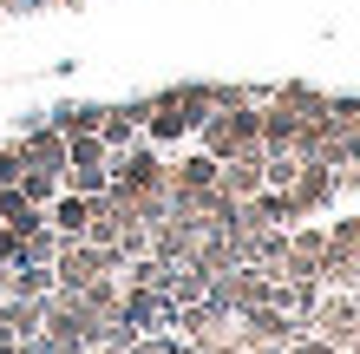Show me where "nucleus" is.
Segmentation results:
<instances>
[{
  "label": "nucleus",
  "instance_id": "0eeeda50",
  "mask_svg": "<svg viewBox=\"0 0 360 354\" xmlns=\"http://www.w3.org/2000/svg\"><path fill=\"white\" fill-rule=\"evenodd\" d=\"M39 322H46V302H27V296H0V341H33Z\"/></svg>",
  "mask_w": 360,
  "mask_h": 354
},
{
  "label": "nucleus",
  "instance_id": "f257e3e1",
  "mask_svg": "<svg viewBox=\"0 0 360 354\" xmlns=\"http://www.w3.org/2000/svg\"><path fill=\"white\" fill-rule=\"evenodd\" d=\"M210 112H217V92H210V86H177V92H158V99H151V112H144V138L171 144V138H184V132H197Z\"/></svg>",
  "mask_w": 360,
  "mask_h": 354
},
{
  "label": "nucleus",
  "instance_id": "4468645a",
  "mask_svg": "<svg viewBox=\"0 0 360 354\" xmlns=\"http://www.w3.org/2000/svg\"><path fill=\"white\" fill-rule=\"evenodd\" d=\"M0 13H13V0H0Z\"/></svg>",
  "mask_w": 360,
  "mask_h": 354
},
{
  "label": "nucleus",
  "instance_id": "20e7f679",
  "mask_svg": "<svg viewBox=\"0 0 360 354\" xmlns=\"http://www.w3.org/2000/svg\"><path fill=\"white\" fill-rule=\"evenodd\" d=\"M328 197H334V171H328V164H308V158H302V171H295V184H288V203H295V223H302L308 210H321Z\"/></svg>",
  "mask_w": 360,
  "mask_h": 354
},
{
  "label": "nucleus",
  "instance_id": "f03ea898",
  "mask_svg": "<svg viewBox=\"0 0 360 354\" xmlns=\"http://www.w3.org/2000/svg\"><path fill=\"white\" fill-rule=\"evenodd\" d=\"M124 269V256L118 249H98V243H59V256H53V289H66V296H79L86 282H98V276H118Z\"/></svg>",
  "mask_w": 360,
  "mask_h": 354
},
{
  "label": "nucleus",
  "instance_id": "39448f33",
  "mask_svg": "<svg viewBox=\"0 0 360 354\" xmlns=\"http://www.w3.org/2000/svg\"><path fill=\"white\" fill-rule=\"evenodd\" d=\"M144 112H151V99H131V106H105V112H98V138L112 144V151L138 144V132H144Z\"/></svg>",
  "mask_w": 360,
  "mask_h": 354
},
{
  "label": "nucleus",
  "instance_id": "7ed1b4c3",
  "mask_svg": "<svg viewBox=\"0 0 360 354\" xmlns=\"http://www.w3.org/2000/svg\"><path fill=\"white\" fill-rule=\"evenodd\" d=\"M197 132H203V151L223 164V158H243V151H256V144H262V112H256V106L210 112V118L197 125Z\"/></svg>",
  "mask_w": 360,
  "mask_h": 354
},
{
  "label": "nucleus",
  "instance_id": "ddd939ff",
  "mask_svg": "<svg viewBox=\"0 0 360 354\" xmlns=\"http://www.w3.org/2000/svg\"><path fill=\"white\" fill-rule=\"evenodd\" d=\"M13 256H20V230H13V223H0V269H13Z\"/></svg>",
  "mask_w": 360,
  "mask_h": 354
},
{
  "label": "nucleus",
  "instance_id": "423d86ee",
  "mask_svg": "<svg viewBox=\"0 0 360 354\" xmlns=\"http://www.w3.org/2000/svg\"><path fill=\"white\" fill-rule=\"evenodd\" d=\"M20 158H27L33 171H66V138H59V125H27V132H20Z\"/></svg>",
  "mask_w": 360,
  "mask_h": 354
},
{
  "label": "nucleus",
  "instance_id": "1a4fd4ad",
  "mask_svg": "<svg viewBox=\"0 0 360 354\" xmlns=\"http://www.w3.org/2000/svg\"><path fill=\"white\" fill-rule=\"evenodd\" d=\"M217 184H223L236 203L256 197V191H262V144H256V151H243V158H223V177H217Z\"/></svg>",
  "mask_w": 360,
  "mask_h": 354
},
{
  "label": "nucleus",
  "instance_id": "6e6552de",
  "mask_svg": "<svg viewBox=\"0 0 360 354\" xmlns=\"http://www.w3.org/2000/svg\"><path fill=\"white\" fill-rule=\"evenodd\" d=\"M46 223H53V230L66 236V243H79V236L92 230V197H79V191H59V197L46 203Z\"/></svg>",
  "mask_w": 360,
  "mask_h": 354
},
{
  "label": "nucleus",
  "instance_id": "9d476101",
  "mask_svg": "<svg viewBox=\"0 0 360 354\" xmlns=\"http://www.w3.org/2000/svg\"><path fill=\"white\" fill-rule=\"evenodd\" d=\"M79 302H86L92 315H105V322H112V315H118V302H124V282H118V276H98V282H86V289H79Z\"/></svg>",
  "mask_w": 360,
  "mask_h": 354
},
{
  "label": "nucleus",
  "instance_id": "9b49d317",
  "mask_svg": "<svg viewBox=\"0 0 360 354\" xmlns=\"http://www.w3.org/2000/svg\"><path fill=\"white\" fill-rule=\"evenodd\" d=\"M98 112L105 106H59L53 125H59V138H86V132H98Z\"/></svg>",
  "mask_w": 360,
  "mask_h": 354
},
{
  "label": "nucleus",
  "instance_id": "f8f14e48",
  "mask_svg": "<svg viewBox=\"0 0 360 354\" xmlns=\"http://www.w3.org/2000/svg\"><path fill=\"white\" fill-rule=\"evenodd\" d=\"M20 197L46 210V203L59 197V171H33V164H27V171H20Z\"/></svg>",
  "mask_w": 360,
  "mask_h": 354
}]
</instances>
